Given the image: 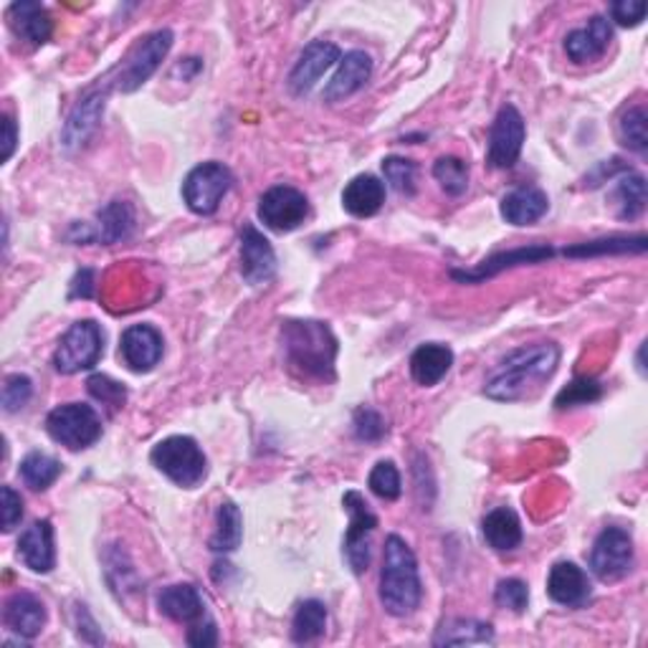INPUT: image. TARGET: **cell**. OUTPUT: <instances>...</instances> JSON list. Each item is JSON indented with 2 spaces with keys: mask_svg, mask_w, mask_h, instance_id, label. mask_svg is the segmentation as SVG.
Listing matches in <instances>:
<instances>
[{
  "mask_svg": "<svg viewBox=\"0 0 648 648\" xmlns=\"http://www.w3.org/2000/svg\"><path fill=\"white\" fill-rule=\"evenodd\" d=\"M150 459L160 474H165L183 490H196L208 476L206 453L190 436H171V439L160 441Z\"/></svg>",
  "mask_w": 648,
  "mask_h": 648,
  "instance_id": "obj_4",
  "label": "cell"
},
{
  "mask_svg": "<svg viewBox=\"0 0 648 648\" xmlns=\"http://www.w3.org/2000/svg\"><path fill=\"white\" fill-rule=\"evenodd\" d=\"M157 608L163 616L175 623H185V626H196V623L208 618L206 601L196 585L163 587L157 595Z\"/></svg>",
  "mask_w": 648,
  "mask_h": 648,
  "instance_id": "obj_22",
  "label": "cell"
},
{
  "mask_svg": "<svg viewBox=\"0 0 648 648\" xmlns=\"http://www.w3.org/2000/svg\"><path fill=\"white\" fill-rule=\"evenodd\" d=\"M603 398V385L593 381V377H578L568 388H562L554 398V408L568 410L578 406H591V403Z\"/></svg>",
  "mask_w": 648,
  "mask_h": 648,
  "instance_id": "obj_38",
  "label": "cell"
},
{
  "mask_svg": "<svg viewBox=\"0 0 648 648\" xmlns=\"http://www.w3.org/2000/svg\"><path fill=\"white\" fill-rule=\"evenodd\" d=\"M0 494H3V532H13L23 519V499L13 486H3Z\"/></svg>",
  "mask_w": 648,
  "mask_h": 648,
  "instance_id": "obj_46",
  "label": "cell"
},
{
  "mask_svg": "<svg viewBox=\"0 0 648 648\" xmlns=\"http://www.w3.org/2000/svg\"><path fill=\"white\" fill-rule=\"evenodd\" d=\"M243 540V517L241 509L235 507L233 502H223L221 509H218V521H216V532L210 537L208 547L216 554H229L233 550H239Z\"/></svg>",
  "mask_w": 648,
  "mask_h": 648,
  "instance_id": "obj_31",
  "label": "cell"
},
{
  "mask_svg": "<svg viewBox=\"0 0 648 648\" xmlns=\"http://www.w3.org/2000/svg\"><path fill=\"white\" fill-rule=\"evenodd\" d=\"M646 235H611V239H597L591 243H578V246L565 249L562 254L570 259L583 256H605V254H644Z\"/></svg>",
  "mask_w": 648,
  "mask_h": 648,
  "instance_id": "obj_32",
  "label": "cell"
},
{
  "mask_svg": "<svg viewBox=\"0 0 648 648\" xmlns=\"http://www.w3.org/2000/svg\"><path fill=\"white\" fill-rule=\"evenodd\" d=\"M105 102H107V91H89L81 102L72 109L69 120H66L64 130H62V145L64 150H79L84 142H87L91 134L97 132L99 122H102L105 114Z\"/></svg>",
  "mask_w": 648,
  "mask_h": 648,
  "instance_id": "obj_18",
  "label": "cell"
},
{
  "mask_svg": "<svg viewBox=\"0 0 648 648\" xmlns=\"http://www.w3.org/2000/svg\"><path fill=\"white\" fill-rule=\"evenodd\" d=\"M634 540L626 529L605 527L591 550V570L603 583H616L634 568Z\"/></svg>",
  "mask_w": 648,
  "mask_h": 648,
  "instance_id": "obj_9",
  "label": "cell"
},
{
  "mask_svg": "<svg viewBox=\"0 0 648 648\" xmlns=\"http://www.w3.org/2000/svg\"><path fill=\"white\" fill-rule=\"evenodd\" d=\"M433 178L449 196H464L469 188V165L461 157L446 155L433 165Z\"/></svg>",
  "mask_w": 648,
  "mask_h": 648,
  "instance_id": "obj_36",
  "label": "cell"
},
{
  "mask_svg": "<svg viewBox=\"0 0 648 648\" xmlns=\"http://www.w3.org/2000/svg\"><path fill=\"white\" fill-rule=\"evenodd\" d=\"M33 395V383L29 375H8L3 383V393H0V400H3L6 414H15V410L26 408Z\"/></svg>",
  "mask_w": 648,
  "mask_h": 648,
  "instance_id": "obj_42",
  "label": "cell"
},
{
  "mask_svg": "<svg viewBox=\"0 0 648 648\" xmlns=\"http://www.w3.org/2000/svg\"><path fill=\"white\" fill-rule=\"evenodd\" d=\"M309 216V200L292 185H274L259 200V218L266 229L276 233H289L299 229Z\"/></svg>",
  "mask_w": 648,
  "mask_h": 648,
  "instance_id": "obj_10",
  "label": "cell"
},
{
  "mask_svg": "<svg viewBox=\"0 0 648 648\" xmlns=\"http://www.w3.org/2000/svg\"><path fill=\"white\" fill-rule=\"evenodd\" d=\"M276 274V254L272 243L256 226L246 223L241 231V276L251 286L272 282Z\"/></svg>",
  "mask_w": 648,
  "mask_h": 648,
  "instance_id": "obj_15",
  "label": "cell"
},
{
  "mask_svg": "<svg viewBox=\"0 0 648 648\" xmlns=\"http://www.w3.org/2000/svg\"><path fill=\"white\" fill-rule=\"evenodd\" d=\"M482 532L486 545L496 552H512L521 545V521L509 507L492 509L482 521Z\"/></svg>",
  "mask_w": 648,
  "mask_h": 648,
  "instance_id": "obj_29",
  "label": "cell"
},
{
  "mask_svg": "<svg viewBox=\"0 0 648 648\" xmlns=\"http://www.w3.org/2000/svg\"><path fill=\"white\" fill-rule=\"evenodd\" d=\"M188 644L196 648H208L218 644V628L213 618H204L196 626L188 628Z\"/></svg>",
  "mask_w": 648,
  "mask_h": 648,
  "instance_id": "obj_47",
  "label": "cell"
},
{
  "mask_svg": "<svg viewBox=\"0 0 648 648\" xmlns=\"http://www.w3.org/2000/svg\"><path fill=\"white\" fill-rule=\"evenodd\" d=\"M385 431V420L381 414H375L373 408H360L355 414V436L360 441H367V443H375L381 441Z\"/></svg>",
  "mask_w": 648,
  "mask_h": 648,
  "instance_id": "obj_44",
  "label": "cell"
},
{
  "mask_svg": "<svg viewBox=\"0 0 648 648\" xmlns=\"http://www.w3.org/2000/svg\"><path fill=\"white\" fill-rule=\"evenodd\" d=\"M554 251L550 246H529V249H515L507 251V254H494L492 259H486L471 272H451L453 279L459 282H484L492 279L499 272H507V268L515 266H525V264H542L545 259H552Z\"/></svg>",
  "mask_w": 648,
  "mask_h": 648,
  "instance_id": "obj_23",
  "label": "cell"
},
{
  "mask_svg": "<svg viewBox=\"0 0 648 648\" xmlns=\"http://www.w3.org/2000/svg\"><path fill=\"white\" fill-rule=\"evenodd\" d=\"M420 597H424V585H420L416 554L403 537L391 535L388 540H385L381 570L383 608L395 618L414 616L420 605Z\"/></svg>",
  "mask_w": 648,
  "mask_h": 648,
  "instance_id": "obj_3",
  "label": "cell"
},
{
  "mask_svg": "<svg viewBox=\"0 0 648 648\" xmlns=\"http://www.w3.org/2000/svg\"><path fill=\"white\" fill-rule=\"evenodd\" d=\"M19 474L33 492H46L48 486L62 476V464H58L54 457H48V453L31 451L29 457L21 461Z\"/></svg>",
  "mask_w": 648,
  "mask_h": 648,
  "instance_id": "obj_34",
  "label": "cell"
},
{
  "mask_svg": "<svg viewBox=\"0 0 648 648\" xmlns=\"http://www.w3.org/2000/svg\"><path fill=\"white\" fill-rule=\"evenodd\" d=\"M646 109L644 107H630L618 122V138L623 145L634 153H646L648 150V130H646Z\"/></svg>",
  "mask_w": 648,
  "mask_h": 648,
  "instance_id": "obj_37",
  "label": "cell"
},
{
  "mask_svg": "<svg viewBox=\"0 0 648 648\" xmlns=\"http://www.w3.org/2000/svg\"><path fill=\"white\" fill-rule=\"evenodd\" d=\"M105 352V332L95 319L74 322L54 352V367L62 375H74L91 370Z\"/></svg>",
  "mask_w": 648,
  "mask_h": 648,
  "instance_id": "obj_6",
  "label": "cell"
},
{
  "mask_svg": "<svg viewBox=\"0 0 648 648\" xmlns=\"http://www.w3.org/2000/svg\"><path fill=\"white\" fill-rule=\"evenodd\" d=\"M385 204V183L375 175H358L342 190V208L355 218H370Z\"/></svg>",
  "mask_w": 648,
  "mask_h": 648,
  "instance_id": "obj_27",
  "label": "cell"
},
{
  "mask_svg": "<svg viewBox=\"0 0 648 648\" xmlns=\"http://www.w3.org/2000/svg\"><path fill=\"white\" fill-rule=\"evenodd\" d=\"M3 623L8 630H13L21 638H36L46 626V608L36 595L13 593L6 601Z\"/></svg>",
  "mask_w": 648,
  "mask_h": 648,
  "instance_id": "obj_24",
  "label": "cell"
},
{
  "mask_svg": "<svg viewBox=\"0 0 648 648\" xmlns=\"http://www.w3.org/2000/svg\"><path fill=\"white\" fill-rule=\"evenodd\" d=\"M494 628L484 620L474 618H453L436 630L433 646H476V644H492Z\"/></svg>",
  "mask_w": 648,
  "mask_h": 648,
  "instance_id": "obj_30",
  "label": "cell"
},
{
  "mask_svg": "<svg viewBox=\"0 0 648 648\" xmlns=\"http://www.w3.org/2000/svg\"><path fill=\"white\" fill-rule=\"evenodd\" d=\"M453 365V352L441 342H428L410 355V375L418 385L424 388H433L439 385Z\"/></svg>",
  "mask_w": 648,
  "mask_h": 648,
  "instance_id": "obj_26",
  "label": "cell"
},
{
  "mask_svg": "<svg viewBox=\"0 0 648 648\" xmlns=\"http://www.w3.org/2000/svg\"><path fill=\"white\" fill-rule=\"evenodd\" d=\"M233 175L223 163H200L188 173V178L183 183V200L193 213L210 216L216 213L226 193L231 190Z\"/></svg>",
  "mask_w": 648,
  "mask_h": 648,
  "instance_id": "obj_7",
  "label": "cell"
},
{
  "mask_svg": "<svg viewBox=\"0 0 648 648\" xmlns=\"http://www.w3.org/2000/svg\"><path fill=\"white\" fill-rule=\"evenodd\" d=\"M87 388L91 393V398L105 403L109 410H120L124 406V400H128V391H124V385L112 381L109 375H91L87 381Z\"/></svg>",
  "mask_w": 648,
  "mask_h": 648,
  "instance_id": "obj_41",
  "label": "cell"
},
{
  "mask_svg": "<svg viewBox=\"0 0 648 648\" xmlns=\"http://www.w3.org/2000/svg\"><path fill=\"white\" fill-rule=\"evenodd\" d=\"M618 206V218H626V221H634L644 213L646 208V178L638 173L623 175L616 185V193H613Z\"/></svg>",
  "mask_w": 648,
  "mask_h": 648,
  "instance_id": "obj_35",
  "label": "cell"
},
{
  "mask_svg": "<svg viewBox=\"0 0 648 648\" xmlns=\"http://www.w3.org/2000/svg\"><path fill=\"white\" fill-rule=\"evenodd\" d=\"M591 580L583 568L568 560L554 562L550 575H547V595L554 603L565 605V608H580L591 601Z\"/></svg>",
  "mask_w": 648,
  "mask_h": 648,
  "instance_id": "obj_17",
  "label": "cell"
},
{
  "mask_svg": "<svg viewBox=\"0 0 648 648\" xmlns=\"http://www.w3.org/2000/svg\"><path fill=\"white\" fill-rule=\"evenodd\" d=\"M370 74H373V58L365 52H350L340 58L338 72L327 81L325 99L327 102H342L360 91L367 84Z\"/></svg>",
  "mask_w": 648,
  "mask_h": 648,
  "instance_id": "obj_19",
  "label": "cell"
},
{
  "mask_svg": "<svg viewBox=\"0 0 648 648\" xmlns=\"http://www.w3.org/2000/svg\"><path fill=\"white\" fill-rule=\"evenodd\" d=\"M383 175L393 185V190L403 196H414L416 193V163L406 157H385L383 160Z\"/></svg>",
  "mask_w": 648,
  "mask_h": 648,
  "instance_id": "obj_40",
  "label": "cell"
},
{
  "mask_svg": "<svg viewBox=\"0 0 648 648\" xmlns=\"http://www.w3.org/2000/svg\"><path fill=\"white\" fill-rule=\"evenodd\" d=\"M91 276H95V272L91 268H84V272L77 274V279H74V289H72V297H84L89 299L91 294H95V286H91Z\"/></svg>",
  "mask_w": 648,
  "mask_h": 648,
  "instance_id": "obj_49",
  "label": "cell"
},
{
  "mask_svg": "<svg viewBox=\"0 0 648 648\" xmlns=\"http://www.w3.org/2000/svg\"><path fill=\"white\" fill-rule=\"evenodd\" d=\"M19 558L23 565L33 572H52L56 565V550H54V527L48 519H39L21 535L19 540Z\"/></svg>",
  "mask_w": 648,
  "mask_h": 648,
  "instance_id": "obj_21",
  "label": "cell"
},
{
  "mask_svg": "<svg viewBox=\"0 0 648 648\" xmlns=\"http://www.w3.org/2000/svg\"><path fill=\"white\" fill-rule=\"evenodd\" d=\"M367 484H370V490H373V494L381 496V499H385V502H395L403 492L400 474H398V469H395L393 461H377L375 469L370 471Z\"/></svg>",
  "mask_w": 648,
  "mask_h": 648,
  "instance_id": "obj_39",
  "label": "cell"
},
{
  "mask_svg": "<svg viewBox=\"0 0 648 648\" xmlns=\"http://www.w3.org/2000/svg\"><path fill=\"white\" fill-rule=\"evenodd\" d=\"M611 15L618 26L636 29L646 19V3H641V0H620V3L611 6Z\"/></svg>",
  "mask_w": 648,
  "mask_h": 648,
  "instance_id": "obj_45",
  "label": "cell"
},
{
  "mask_svg": "<svg viewBox=\"0 0 648 648\" xmlns=\"http://www.w3.org/2000/svg\"><path fill=\"white\" fill-rule=\"evenodd\" d=\"M550 208V198L540 188H517L502 198L499 213L512 226H532Z\"/></svg>",
  "mask_w": 648,
  "mask_h": 648,
  "instance_id": "obj_28",
  "label": "cell"
},
{
  "mask_svg": "<svg viewBox=\"0 0 648 648\" xmlns=\"http://www.w3.org/2000/svg\"><path fill=\"white\" fill-rule=\"evenodd\" d=\"M286 363L297 367L305 377L334 381V358L338 340L330 327L315 319H292L282 327Z\"/></svg>",
  "mask_w": 648,
  "mask_h": 648,
  "instance_id": "obj_2",
  "label": "cell"
},
{
  "mask_svg": "<svg viewBox=\"0 0 648 648\" xmlns=\"http://www.w3.org/2000/svg\"><path fill=\"white\" fill-rule=\"evenodd\" d=\"M134 231V210L124 200H112L97 213V226H74L72 239L77 243H117Z\"/></svg>",
  "mask_w": 648,
  "mask_h": 648,
  "instance_id": "obj_13",
  "label": "cell"
},
{
  "mask_svg": "<svg viewBox=\"0 0 648 648\" xmlns=\"http://www.w3.org/2000/svg\"><path fill=\"white\" fill-rule=\"evenodd\" d=\"M342 507L350 515V527L348 535H344V560H348L355 575H363L370 568V537H373L377 527V517L370 512L365 496L355 490L344 492Z\"/></svg>",
  "mask_w": 648,
  "mask_h": 648,
  "instance_id": "obj_8",
  "label": "cell"
},
{
  "mask_svg": "<svg viewBox=\"0 0 648 648\" xmlns=\"http://www.w3.org/2000/svg\"><path fill=\"white\" fill-rule=\"evenodd\" d=\"M8 23H11L15 36L33 46H44L54 31L52 15L41 3H13L8 8Z\"/></svg>",
  "mask_w": 648,
  "mask_h": 648,
  "instance_id": "obj_25",
  "label": "cell"
},
{
  "mask_svg": "<svg viewBox=\"0 0 648 648\" xmlns=\"http://www.w3.org/2000/svg\"><path fill=\"white\" fill-rule=\"evenodd\" d=\"M527 128L525 117L519 114L515 105H504L496 114L490 132V153L486 160L496 171H509L521 155V145H525Z\"/></svg>",
  "mask_w": 648,
  "mask_h": 648,
  "instance_id": "obj_12",
  "label": "cell"
},
{
  "mask_svg": "<svg viewBox=\"0 0 648 648\" xmlns=\"http://www.w3.org/2000/svg\"><path fill=\"white\" fill-rule=\"evenodd\" d=\"M327 628V605L322 601H305L299 603L297 613L292 620V641L294 644H311L325 634Z\"/></svg>",
  "mask_w": 648,
  "mask_h": 648,
  "instance_id": "obj_33",
  "label": "cell"
},
{
  "mask_svg": "<svg viewBox=\"0 0 648 648\" xmlns=\"http://www.w3.org/2000/svg\"><path fill=\"white\" fill-rule=\"evenodd\" d=\"M163 334L153 325H132L122 332L120 355L132 373H150L163 360Z\"/></svg>",
  "mask_w": 648,
  "mask_h": 648,
  "instance_id": "obj_16",
  "label": "cell"
},
{
  "mask_svg": "<svg viewBox=\"0 0 648 648\" xmlns=\"http://www.w3.org/2000/svg\"><path fill=\"white\" fill-rule=\"evenodd\" d=\"M560 365V348L554 342H537L509 352L484 383V395L499 403H515L535 395Z\"/></svg>",
  "mask_w": 648,
  "mask_h": 648,
  "instance_id": "obj_1",
  "label": "cell"
},
{
  "mask_svg": "<svg viewBox=\"0 0 648 648\" xmlns=\"http://www.w3.org/2000/svg\"><path fill=\"white\" fill-rule=\"evenodd\" d=\"M342 58L340 48L330 44V41H311V44L301 52L299 62L294 64L289 74V89L292 95L305 97L317 87V81L322 79L325 72H330L334 64Z\"/></svg>",
  "mask_w": 648,
  "mask_h": 648,
  "instance_id": "obj_14",
  "label": "cell"
},
{
  "mask_svg": "<svg viewBox=\"0 0 648 648\" xmlns=\"http://www.w3.org/2000/svg\"><path fill=\"white\" fill-rule=\"evenodd\" d=\"M46 431L69 451H84L102 439V418L87 403H66L48 414Z\"/></svg>",
  "mask_w": 648,
  "mask_h": 648,
  "instance_id": "obj_5",
  "label": "cell"
},
{
  "mask_svg": "<svg viewBox=\"0 0 648 648\" xmlns=\"http://www.w3.org/2000/svg\"><path fill=\"white\" fill-rule=\"evenodd\" d=\"M173 48V31H155L150 33L147 39H142L138 46H134V52L128 56V62H124L120 77H117V87L124 95H130V91L140 89L142 84H145L153 74L157 72V66L163 64V58L171 54Z\"/></svg>",
  "mask_w": 648,
  "mask_h": 648,
  "instance_id": "obj_11",
  "label": "cell"
},
{
  "mask_svg": "<svg viewBox=\"0 0 648 648\" xmlns=\"http://www.w3.org/2000/svg\"><path fill=\"white\" fill-rule=\"evenodd\" d=\"M3 132H6L3 134V163H8V160H11V155H13V150H15V142H19V128H15L11 114L3 117Z\"/></svg>",
  "mask_w": 648,
  "mask_h": 648,
  "instance_id": "obj_48",
  "label": "cell"
},
{
  "mask_svg": "<svg viewBox=\"0 0 648 648\" xmlns=\"http://www.w3.org/2000/svg\"><path fill=\"white\" fill-rule=\"evenodd\" d=\"M494 603L499 605V608H504V611L521 613V611L527 608V603H529L527 585L521 583V580H517V578L502 580V583L496 585V591H494Z\"/></svg>",
  "mask_w": 648,
  "mask_h": 648,
  "instance_id": "obj_43",
  "label": "cell"
},
{
  "mask_svg": "<svg viewBox=\"0 0 648 648\" xmlns=\"http://www.w3.org/2000/svg\"><path fill=\"white\" fill-rule=\"evenodd\" d=\"M611 39H613L611 21H605L603 15H593V19L587 21V26L568 33L565 52L570 56V62L575 64L595 62V58H601L605 52H608Z\"/></svg>",
  "mask_w": 648,
  "mask_h": 648,
  "instance_id": "obj_20",
  "label": "cell"
}]
</instances>
